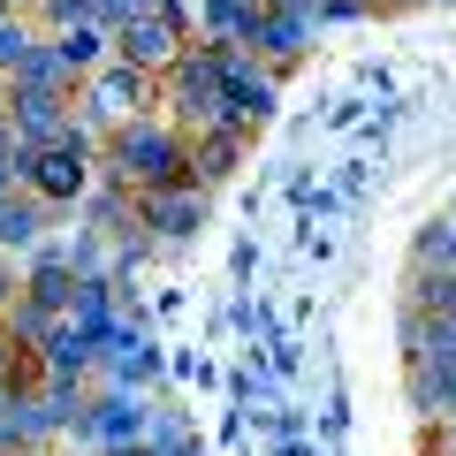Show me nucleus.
<instances>
[{"mask_svg": "<svg viewBox=\"0 0 456 456\" xmlns=\"http://www.w3.org/2000/svg\"><path fill=\"white\" fill-rule=\"evenodd\" d=\"M114 175L130 183V191H160V183H191V145L160 122H130V130H114L107 145Z\"/></svg>", "mask_w": 456, "mask_h": 456, "instance_id": "f257e3e1", "label": "nucleus"}, {"mask_svg": "<svg viewBox=\"0 0 456 456\" xmlns=\"http://www.w3.org/2000/svg\"><path fill=\"white\" fill-rule=\"evenodd\" d=\"M23 191H31L38 206H77V198L92 191V137L69 130V137H53V145L23 152Z\"/></svg>", "mask_w": 456, "mask_h": 456, "instance_id": "f03ea898", "label": "nucleus"}, {"mask_svg": "<svg viewBox=\"0 0 456 456\" xmlns=\"http://www.w3.org/2000/svg\"><path fill=\"white\" fill-rule=\"evenodd\" d=\"M183 53H191V31H183V8H175V0L152 8V16H130L122 31H114V61L145 69V77H167Z\"/></svg>", "mask_w": 456, "mask_h": 456, "instance_id": "7ed1b4c3", "label": "nucleus"}, {"mask_svg": "<svg viewBox=\"0 0 456 456\" xmlns=\"http://www.w3.org/2000/svg\"><path fill=\"white\" fill-rule=\"evenodd\" d=\"M152 84H160V77H145V69H130V61H107L92 77V114H99V122H114V130H130V122H145Z\"/></svg>", "mask_w": 456, "mask_h": 456, "instance_id": "20e7f679", "label": "nucleus"}, {"mask_svg": "<svg viewBox=\"0 0 456 456\" xmlns=\"http://www.w3.org/2000/svg\"><path fill=\"white\" fill-rule=\"evenodd\" d=\"M137 213L160 236H191V228H206V191L198 183H160V191H137Z\"/></svg>", "mask_w": 456, "mask_h": 456, "instance_id": "39448f33", "label": "nucleus"}, {"mask_svg": "<svg viewBox=\"0 0 456 456\" xmlns=\"http://www.w3.org/2000/svg\"><path fill=\"white\" fill-rule=\"evenodd\" d=\"M53 53H61L69 77H99L107 69V31L99 23H69V31H53Z\"/></svg>", "mask_w": 456, "mask_h": 456, "instance_id": "423d86ee", "label": "nucleus"}, {"mask_svg": "<svg viewBox=\"0 0 456 456\" xmlns=\"http://www.w3.org/2000/svg\"><path fill=\"white\" fill-rule=\"evenodd\" d=\"M92 434L107 441V449H130V441L145 434V403H130V395H107V403L92 411Z\"/></svg>", "mask_w": 456, "mask_h": 456, "instance_id": "0eeeda50", "label": "nucleus"}, {"mask_svg": "<svg viewBox=\"0 0 456 456\" xmlns=\"http://www.w3.org/2000/svg\"><path fill=\"white\" fill-rule=\"evenodd\" d=\"M38 53H46V38H38L23 16H8V23H0V77H8V84H16L23 69L38 61Z\"/></svg>", "mask_w": 456, "mask_h": 456, "instance_id": "6e6552de", "label": "nucleus"}, {"mask_svg": "<svg viewBox=\"0 0 456 456\" xmlns=\"http://www.w3.org/2000/svg\"><path fill=\"white\" fill-rule=\"evenodd\" d=\"M31 244H38V206L0 191V251H31Z\"/></svg>", "mask_w": 456, "mask_h": 456, "instance_id": "1a4fd4ad", "label": "nucleus"}]
</instances>
